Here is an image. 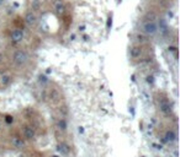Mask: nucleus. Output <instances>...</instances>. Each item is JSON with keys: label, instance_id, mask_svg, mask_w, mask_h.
Segmentation results:
<instances>
[{"label": "nucleus", "instance_id": "nucleus-1", "mask_svg": "<svg viewBox=\"0 0 180 157\" xmlns=\"http://www.w3.org/2000/svg\"><path fill=\"white\" fill-rule=\"evenodd\" d=\"M30 60L29 53L25 49H16L13 53V63L17 68H24Z\"/></svg>", "mask_w": 180, "mask_h": 157}, {"label": "nucleus", "instance_id": "nucleus-2", "mask_svg": "<svg viewBox=\"0 0 180 157\" xmlns=\"http://www.w3.org/2000/svg\"><path fill=\"white\" fill-rule=\"evenodd\" d=\"M141 29H142V33L148 36V37L154 36L158 32V25H157L155 21H144L141 26Z\"/></svg>", "mask_w": 180, "mask_h": 157}, {"label": "nucleus", "instance_id": "nucleus-3", "mask_svg": "<svg viewBox=\"0 0 180 157\" xmlns=\"http://www.w3.org/2000/svg\"><path fill=\"white\" fill-rule=\"evenodd\" d=\"M24 20H25V24L29 26V27H36L37 26V24H38V17H37V15L36 13H33V11H26V14L24 16Z\"/></svg>", "mask_w": 180, "mask_h": 157}, {"label": "nucleus", "instance_id": "nucleus-4", "mask_svg": "<svg viewBox=\"0 0 180 157\" xmlns=\"http://www.w3.org/2000/svg\"><path fill=\"white\" fill-rule=\"evenodd\" d=\"M47 98L49 100L51 103H53V104H57V103H59L60 100H62V95H60L59 90L58 88H51L49 91H48V93H47Z\"/></svg>", "mask_w": 180, "mask_h": 157}, {"label": "nucleus", "instance_id": "nucleus-5", "mask_svg": "<svg viewBox=\"0 0 180 157\" xmlns=\"http://www.w3.org/2000/svg\"><path fill=\"white\" fill-rule=\"evenodd\" d=\"M10 38H11V41L14 43H20L24 41V38H25V32H24V29H15L14 31H11V33H10Z\"/></svg>", "mask_w": 180, "mask_h": 157}, {"label": "nucleus", "instance_id": "nucleus-6", "mask_svg": "<svg viewBox=\"0 0 180 157\" xmlns=\"http://www.w3.org/2000/svg\"><path fill=\"white\" fill-rule=\"evenodd\" d=\"M22 135L25 140H33L36 138V130L31 125H25L22 129Z\"/></svg>", "mask_w": 180, "mask_h": 157}, {"label": "nucleus", "instance_id": "nucleus-7", "mask_svg": "<svg viewBox=\"0 0 180 157\" xmlns=\"http://www.w3.org/2000/svg\"><path fill=\"white\" fill-rule=\"evenodd\" d=\"M159 111L165 115L172 114V104L166 100H162L159 102Z\"/></svg>", "mask_w": 180, "mask_h": 157}, {"label": "nucleus", "instance_id": "nucleus-8", "mask_svg": "<svg viewBox=\"0 0 180 157\" xmlns=\"http://www.w3.org/2000/svg\"><path fill=\"white\" fill-rule=\"evenodd\" d=\"M142 53H143V49H142V45H139V44L131 47V49H130V57L132 58V59L141 58Z\"/></svg>", "mask_w": 180, "mask_h": 157}, {"label": "nucleus", "instance_id": "nucleus-9", "mask_svg": "<svg viewBox=\"0 0 180 157\" xmlns=\"http://www.w3.org/2000/svg\"><path fill=\"white\" fill-rule=\"evenodd\" d=\"M57 151L62 156H68L70 154V146L67 143H59L57 145Z\"/></svg>", "mask_w": 180, "mask_h": 157}, {"label": "nucleus", "instance_id": "nucleus-10", "mask_svg": "<svg viewBox=\"0 0 180 157\" xmlns=\"http://www.w3.org/2000/svg\"><path fill=\"white\" fill-rule=\"evenodd\" d=\"M53 10H54L56 15L62 16V15H64V13H65V5L62 3V0H57L53 4Z\"/></svg>", "mask_w": 180, "mask_h": 157}, {"label": "nucleus", "instance_id": "nucleus-11", "mask_svg": "<svg viewBox=\"0 0 180 157\" xmlns=\"http://www.w3.org/2000/svg\"><path fill=\"white\" fill-rule=\"evenodd\" d=\"M11 145H13V147H15L17 150H21V149H24L25 147V140L22 139V138H20V136H13L11 138Z\"/></svg>", "mask_w": 180, "mask_h": 157}, {"label": "nucleus", "instance_id": "nucleus-12", "mask_svg": "<svg viewBox=\"0 0 180 157\" xmlns=\"http://www.w3.org/2000/svg\"><path fill=\"white\" fill-rule=\"evenodd\" d=\"M13 82V76L10 74H3L0 76V85L1 87H8Z\"/></svg>", "mask_w": 180, "mask_h": 157}, {"label": "nucleus", "instance_id": "nucleus-13", "mask_svg": "<svg viewBox=\"0 0 180 157\" xmlns=\"http://www.w3.org/2000/svg\"><path fill=\"white\" fill-rule=\"evenodd\" d=\"M164 140L166 143H174L177 140V133H175V130H173V129L166 130L164 134Z\"/></svg>", "mask_w": 180, "mask_h": 157}, {"label": "nucleus", "instance_id": "nucleus-14", "mask_svg": "<svg viewBox=\"0 0 180 157\" xmlns=\"http://www.w3.org/2000/svg\"><path fill=\"white\" fill-rule=\"evenodd\" d=\"M29 4H30L31 11H33V13H38L42 8L41 0H29Z\"/></svg>", "mask_w": 180, "mask_h": 157}, {"label": "nucleus", "instance_id": "nucleus-15", "mask_svg": "<svg viewBox=\"0 0 180 157\" xmlns=\"http://www.w3.org/2000/svg\"><path fill=\"white\" fill-rule=\"evenodd\" d=\"M57 129L62 131V133H64V131H67V129H68V122H67V119L65 118H59L58 120H57Z\"/></svg>", "mask_w": 180, "mask_h": 157}, {"label": "nucleus", "instance_id": "nucleus-16", "mask_svg": "<svg viewBox=\"0 0 180 157\" xmlns=\"http://www.w3.org/2000/svg\"><path fill=\"white\" fill-rule=\"evenodd\" d=\"M136 41L137 43L139 44V45H142V44H144V43H148V36H146V34H143V33H138L137 36H136Z\"/></svg>", "mask_w": 180, "mask_h": 157}, {"label": "nucleus", "instance_id": "nucleus-17", "mask_svg": "<svg viewBox=\"0 0 180 157\" xmlns=\"http://www.w3.org/2000/svg\"><path fill=\"white\" fill-rule=\"evenodd\" d=\"M168 24H166V21L163 20V18H160V21H159V25H158V31H160L162 33H166L168 32Z\"/></svg>", "mask_w": 180, "mask_h": 157}, {"label": "nucleus", "instance_id": "nucleus-18", "mask_svg": "<svg viewBox=\"0 0 180 157\" xmlns=\"http://www.w3.org/2000/svg\"><path fill=\"white\" fill-rule=\"evenodd\" d=\"M144 20L146 21H155L157 20V14L154 11H148L144 16Z\"/></svg>", "mask_w": 180, "mask_h": 157}, {"label": "nucleus", "instance_id": "nucleus-19", "mask_svg": "<svg viewBox=\"0 0 180 157\" xmlns=\"http://www.w3.org/2000/svg\"><path fill=\"white\" fill-rule=\"evenodd\" d=\"M48 82V77L46 76V75H43V74H41L40 76H38V84L42 86H45L46 84Z\"/></svg>", "mask_w": 180, "mask_h": 157}, {"label": "nucleus", "instance_id": "nucleus-20", "mask_svg": "<svg viewBox=\"0 0 180 157\" xmlns=\"http://www.w3.org/2000/svg\"><path fill=\"white\" fill-rule=\"evenodd\" d=\"M168 50H169L170 53H174V54H175V57H177V54H178V48H177L175 45H169Z\"/></svg>", "mask_w": 180, "mask_h": 157}, {"label": "nucleus", "instance_id": "nucleus-21", "mask_svg": "<svg viewBox=\"0 0 180 157\" xmlns=\"http://www.w3.org/2000/svg\"><path fill=\"white\" fill-rule=\"evenodd\" d=\"M5 122L8 123V124H11V123H14V117L13 115H5Z\"/></svg>", "mask_w": 180, "mask_h": 157}, {"label": "nucleus", "instance_id": "nucleus-22", "mask_svg": "<svg viewBox=\"0 0 180 157\" xmlns=\"http://www.w3.org/2000/svg\"><path fill=\"white\" fill-rule=\"evenodd\" d=\"M111 26H112V16H109V18H107V25H106L107 31H110Z\"/></svg>", "mask_w": 180, "mask_h": 157}, {"label": "nucleus", "instance_id": "nucleus-23", "mask_svg": "<svg viewBox=\"0 0 180 157\" xmlns=\"http://www.w3.org/2000/svg\"><path fill=\"white\" fill-rule=\"evenodd\" d=\"M147 82H148V84H153V82H154V76H153V75H148V76H147Z\"/></svg>", "mask_w": 180, "mask_h": 157}, {"label": "nucleus", "instance_id": "nucleus-24", "mask_svg": "<svg viewBox=\"0 0 180 157\" xmlns=\"http://www.w3.org/2000/svg\"><path fill=\"white\" fill-rule=\"evenodd\" d=\"M1 63H4V54L0 52V64H1Z\"/></svg>", "mask_w": 180, "mask_h": 157}, {"label": "nucleus", "instance_id": "nucleus-25", "mask_svg": "<svg viewBox=\"0 0 180 157\" xmlns=\"http://www.w3.org/2000/svg\"><path fill=\"white\" fill-rule=\"evenodd\" d=\"M78 131H79L80 134H83V133H84V128H83V127H79V129H78Z\"/></svg>", "mask_w": 180, "mask_h": 157}, {"label": "nucleus", "instance_id": "nucleus-26", "mask_svg": "<svg viewBox=\"0 0 180 157\" xmlns=\"http://www.w3.org/2000/svg\"><path fill=\"white\" fill-rule=\"evenodd\" d=\"M85 29V26H79V31H84Z\"/></svg>", "mask_w": 180, "mask_h": 157}, {"label": "nucleus", "instance_id": "nucleus-27", "mask_svg": "<svg viewBox=\"0 0 180 157\" xmlns=\"http://www.w3.org/2000/svg\"><path fill=\"white\" fill-rule=\"evenodd\" d=\"M4 3H5V0H0V8L4 5Z\"/></svg>", "mask_w": 180, "mask_h": 157}, {"label": "nucleus", "instance_id": "nucleus-28", "mask_svg": "<svg viewBox=\"0 0 180 157\" xmlns=\"http://www.w3.org/2000/svg\"><path fill=\"white\" fill-rule=\"evenodd\" d=\"M0 131H1V123H0Z\"/></svg>", "mask_w": 180, "mask_h": 157}]
</instances>
